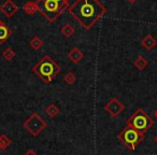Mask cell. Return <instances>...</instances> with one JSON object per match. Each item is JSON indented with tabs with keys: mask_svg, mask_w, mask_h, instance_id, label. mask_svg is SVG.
<instances>
[{
	"mask_svg": "<svg viewBox=\"0 0 157 155\" xmlns=\"http://www.w3.org/2000/svg\"><path fill=\"white\" fill-rule=\"evenodd\" d=\"M18 8L12 0H6L2 5L0 6V11L2 12L7 17H12L17 12Z\"/></svg>",
	"mask_w": 157,
	"mask_h": 155,
	"instance_id": "obj_8",
	"label": "cell"
},
{
	"mask_svg": "<svg viewBox=\"0 0 157 155\" xmlns=\"http://www.w3.org/2000/svg\"><path fill=\"white\" fill-rule=\"evenodd\" d=\"M60 66L55 60H53L50 56L45 55L36 64L33 71L44 83H52L55 76L60 72Z\"/></svg>",
	"mask_w": 157,
	"mask_h": 155,
	"instance_id": "obj_2",
	"label": "cell"
},
{
	"mask_svg": "<svg viewBox=\"0 0 157 155\" xmlns=\"http://www.w3.org/2000/svg\"><path fill=\"white\" fill-rule=\"evenodd\" d=\"M44 112H45V114L50 118H56V116L58 115L59 113H60V110H59V108L57 107L55 103H50V105H48V107L45 108Z\"/></svg>",
	"mask_w": 157,
	"mask_h": 155,
	"instance_id": "obj_12",
	"label": "cell"
},
{
	"mask_svg": "<svg viewBox=\"0 0 157 155\" xmlns=\"http://www.w3.org/2000/svg\"><path fill=\"white\" fill-rule=\"evenodd\" d=\"M24 155H38V154H37V153H36L33 150H28L26 153H25Z\"/></svg>",
	"mask_w": 157,
	"mask_h": 155,
	"instance_id": "obj_21",
	"label": "cell"
},
{
	"mask_svg": "<svg viewBox=\"0 0 157 155\" xmlns=\"http://www.w3.org/2000/svg\"><path fill=\"white\" fill-rule=\"evenodd\" d=\"M2 57L8 61H11L15 57V52L12 48H6L2 52Z\"/></svg>",
	"mask_w": 157,
	"mask_h": 155,
	"instance_id": "obj_18",
	"label": "cell"
},
{
	"mask_svg": "<svg viewBox=\"0 0 157 155\" xmlns=\"http://www.w3.org/2000/svg\"><path fill=\"white\" fill-rule=\"evenodd\" d=\"M23 127L28 131L30 135L33 136H38L42 130L48 127V123L44 121L43 118L39 115L37 112H33L28 118L24 122Z\"/></svg>",
	"mask_w": 157,
	"mask_h": 155,
	"instance_id": "obj_6",
	"label": "cell"
},
{
	"mask_svg": "<svg viewBox=\"0 0 157 155\" xmlns=\"http://www.w3.org/2000/svg\"><path fill=\"white\" fill-rule=\"evenodd\" d=\"M125 109V106L117 97H114L111 100L108 101V103H105V110L112 116V118H117Z\"/></svg>",
	"mask_w": 157,
	"mask_h": 155,
	"instance_id": "obj_7",
	"label": "cell"
},
{
	"mask_svg": "<svg viewBox=\"0 0 157 155\" xmlns=\"http://www.w3.org/2000/svg\"><path fill=\"white\" fill-rule=\"evenodd\" d=\"M12 35V30L5 24L1 23L0 24V44H3Z\"/></svg>",
	"mask_w": 157,
	"mask_h": 155,
	"instance_id": "obj_11",
	"label": "cell"
},
{
	"mask_svg": "<svg viewBox=\"0 0 157 155\" xmlns=\"http://www.w3.org/2000/svg\"><path fill=\"white\" fill-rule=\"evenodd\" d=\"M67 11L85 30H88L107 14L108 10L99 0H76Z\"/></svg>",
	"mask_w": 157,
	"mask_h": 155,
	"instance_id": "obj_1",
	"label": "cell"
},
{
	"mask_svg": "<svg viewBox=\"0 0 157 155\" xmlns=\"http://www.w3.org/2000/svg\"><path fill=\"white\" fill-rule=\"evenodd\" d=\"M141 44L144 48H146L147 51H151L157 45V40L155 39L152 35L148 33V35H146L145 37L141 40Z\"/></svg>",
	"mask_w": 157,
	"mask_h": 155,
	"instance_id": "obj_10",
	"label": "cell"
},
{
	"mask_svg": "<svg viewBox=\"0 0 157 155\" xmlns=\"http://www.w3.org/2000/svg\"><path fill=\"white\" fill-rule=\"evenodd\" d=\"M23 11L28 15H33L36 12H38V6L36 1H27L24 6H23Z\"/></svg>",
	"mask_w": 157,
	"mask_h": 155,
	"instance_id": "obj_13",
	"label": "cell"
},
{
	"mask_svg": "<svg viewBox=\"0 0 157 155\" xmlns=\"http://www.w3.org/2000/svg\"><path fill=\"white\" fill-rule=\"evenodd\" d=\"M154 114H155V118H157V109H156V110H155Z\"/></svg>",
	"mask_w": 157,
	"mask_h": 155,
	"instance_id": "obj_23",
	"label": "cell"
},
{
	"mask_svg": "<svg viewBox=\"0 0 157 155\" xmlns=\"http://www.w3.org/2000/svg\"><path fill=\"white\" fill-rule=\"evenodd\" d=\"M74 31H75V29H74V27L72 26L71 24L63 25V26L61 27V29H60L61 35H63L65 38H70L74 33Z\"/></svg>",
	"mask_w": 157,
	"mask_h": 155,
	"instance_id": "obj_15",
	"label": "cell"
},
{
	"mask_svg": "<svg viewBox=\"0 0 157 155\" xmlns=\"http://www.w3.org/2000/svg\"><path fill=\"white\" fill-rule=\"evenodd\" d=\"M84 57V54L81 50L78 48H73L70 50V52L68 53V58L71 63L73 64H78L80 61L82 60V58Z\"/></svg>",
	"mask_w": 157,
	"mask_h": 155,
	"instance_id": "obj_9",
	"label": "cell"
},
{
	"mask_svg": "<svg viewBox=\"0 0 157 155\" xmlns=\"http://www.w3.org/2000/svg\"><path fill=\"white\" fill-rule=\"evenodd\" d=\"M144 135L131 127L126 126L120 134L117 135V139L125 145V148L129 151H135L137 146L143 141Z\"/></svg>",
	"mask_w": 157,
	"mask_h": 155,
	"instance_id": "obj_5",
	"label": "cell"
},
{
	"mask_svg": "<svg viewBox=\"0 0 157 155\" xmlns=\"http://www.w3.org/2000/svg\"><path fill=\"white\" fill-rule=\"evenodd\" d=\"M44 42L43 40H41L39 37H33V39L30 40V42H29V45L31 46V48H33V50H40V48L43 46Z\"/></svg>",
	"mask_w": 157,
	"mask_h": 155,
	"instance_id": "obj_17",
	"label": "cell"
},
{
	"mask_svg": "<svg viewBox=\"0 0 157 155\" xmlns=\"http://www.w3.org/2000/svg\"><path fill=\"white\" fill-rule=\"evenodd\" d=\"M54 1H57V2H60L63 5H66L69 7V0H54Z\"/></svg>",
	"mask_w": 157,
	"mask_h": 155,
	"instance_id": "obj_20",
	"label": "cell"
},
{
	"mask_svg": "<svg viewBox=\"0 0 157 155\" xmlns=\"http://www.w3.org/2000/svg\"><path fill=\"white\" fill-rule=\"evenodd\" d=\"M36 2L38 6V11L51 23L55 22L57 17L69 8L68 6L54 0H37Z\"/></svg>",
	"mask_w": 157,
	"mask_h": 155,
	"instance_id": "obj_3",
	"label": "cell"
},
{
	"mask_svg": "<svg viewBox=\"0 0 157 155\" xmlns=\"http://www.w3.org/2000/svg\"><path fill=\"white\" fill-rule=\"evenodd\" d=\"M63 81H65V83L69 84V85H72V84H74L76 81L75 74H74L72 71L67 72V73L65 74V76H63Z\"/></svg>",
	"mask_w": 157,
	"mask_h": 155,
	"instance_id": "obj_19",
	"label": "cell"
},
{
	"mask_svg": "<svg viewBox=\"0 0 157 155\" xmlns=\"http://www.w3.org/2000/svg\"><path fill=\"white\" fill-rule=\"evenodd\" d=\"M155 142L157 143V136H156V138H155Z\"/></svg>",
	"mask_w": 157,
	"mask_h": 155,
	"instance_id": "obj_24",
	"label": "cell"
},
{
	"mask_svg": "<svg viewBox=\"0 0 157 155\" xmlns=\"http://www.w3.org/2000/svg\"><path fill=\"white\" fill-rule=\"evenodd\" d=\"M1 23H2V22H1V21H0V24H1Z\"/></svg>",
	"mask_w": 157,
	"mask_h": 155,
	"instance_id": "obj_25",
	"label": "cell"
},
{
	"mask_svg": "<svg viewBox=\"0 0 157 155\" xmlns=\"http://www.w3.org/2000/svg\"><path fill=\"white\" fill-rule=\"evenodd\" d=\"M148 65V61L146 60V58L142 55H139L137 58L133 61V66L137 68L138 70H144Z\"/></svg>",
	"mask_w": 157,
	"mask_h": 155,
	"instance_id": "obj_14",
	"label": "cell"
},
{
	"mask_svg": "<svg viewBox=\"0 0 157 155\" xmlns=\"http://www.w3.org/2000/svg\"><path fill=\"white\" fill-rule=\"evenodd\" d=\"M127 1H128L129 3H131V5H135V3L137 2L138 0H127Z\"/></svg>",
	"mask_w": 157,
	"mask_h": 155,
	"instance_id": "obj_22",
	"label": "cell"
},
{
	"mask_svg": "<svg viewBox=\"0 0 157 155\" xmlns=\"http://www.w3.org/2000/svg\"><path fill=\"white\" fill-rule=\"evenodd\" d=\"M154 125V120L143 109H137L126 121V126L145 134Z\"/></svg>",
	"mask_w": 157,
	"mask_h": 155,
	"instance_id": "obj_4",
	"label": "cell"
},
{
	"mask_svg": "<svg viewBox=\"0 0 157 155\" xmlns=\"http://www.w3.org/2000/svg\"><path fill=\"white\" fill-rule=\"evenodd\" d=\"M11 143H12L11 138L8 137L5 134L0 135V151H5L6 149H8V146H10Z\"/></svg>",
	"mask_w": 157,
	"mask_h": 155,
	"instance_id": "obj_16",
	"label": "cell"
}]
</instances>
